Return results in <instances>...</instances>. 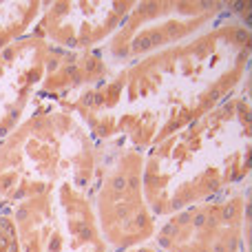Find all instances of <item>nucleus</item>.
<instances>
[{
  "label": "nucleus",
  "instance_id": "nucleus-1",
  "mask_svg": "<svg viewBox=\"0 0 252 252\" xmlns=\"http://www.w3.org/2000/svg\"><path fill=\"white\" fill-rule=\"evenodd\" d=\"M250 40V25L239 9L186 42L111 71L62 109L87 126L95 142L120 137L146 153L248 82Z\"/></svg>",
  "mask_w": 252,
  "mask_h": 252
},
{
  "label": "nucleus",
  "instance_id": "nucleus-2",
  "mask_svg": "<svg viewBox=\"0 0 252 252\" xmlns=\"http://www.w3.org/2000/svg\"><path fill=\"white\" fill-rule=\"evenodd\" d=\"M250 80L226 102L144 153L142 186L155 219L250 186Z\"/></svg>",
  "mask_w": 252,
  "mask_h": 252
},
{
  "label": "nucleus",
  "instance_id": "nucleus-3",
  "mask_svg": "<svg viewBox=\"0 0 252 252\" xmlns=\"http://www.w3.org/2000/svg\"><path fill=\"white\" fill-rule=\"evenodd\" d=\"M97 142L71 111L35 95L29 115L0 139V201L22 199L71 184L91 195Z\"/></svg>",
  "mask_w": 252,
  "mask_h": 252
},
{
  "label": "nucleus",
  "instance_id": "nucleus-4",
  "mask_svg": "<svg viewBox=\"0 0 252 252\" xmlns=\"http://www.w3.org/2000/svg\"><path fill=\"white\" fill-rule=\"evenodd\" d=\"M144 153L124 139L97 142L91 204L109 252H124L153 241L157 219L144 199Z\"/></svg>",
  "mask_w": 252,
  "mask_h": 252
},
{
  "label": "nucleus",
  "instance_id": "nucleus-5",
  "mask_svg": "<svg viewBox=\"0 0 252 252\" xmlns=\"http://www.w3.org/2000/svg\"><path fill=\"white\" fill-rule=\"evenodd\" d=\"M232 2L210 0H144L130 9L118 31L100 47L111 71L199 35L237 13Z\"/></svg>",
  "mask_w": 252,
  "mask_h": 252
},
{
  "label": "nucleus",
  "instance_id": "nucleus-6",
  "mask_svg": "<svg viewBox=\"0 0 252 252\" xmlns=\"http://www.w3.org/2000/svg\"><path fill=\"white\" fill-rule=\"evenodd\" d=\"M22 252H109L91 195L71 184L9 206Z\"/></svg>",
  "mask_w": 252,
  "mask_h": 252
},
{
  "label": "nucleus",
  "instance_id": "nucleus-7",
  "mask_svg": "<svg viewBox=\"0 0 252 252\" xmlns=\"http://www.w3.org/2000/svg\"><path fill=\"white\" fill-rule=\"evenodd\" d=\"M151 244L161 252H250V186L159 219Z\"/></svg>",
  "mask_w": 252,
  "mask_h": 252
},
{
  "label": "nucleus",
  "instance_id": "nucleus-8",
  "mask_svg": "<svg viewBox=\"0 0 252 252\" xmlns=\"http://www.w3.org/2000/svg\"><path fill=\"white\" fill-rule=\"evenodd\" d=\"M135 0H51L31 33L60 51L100 49L122 27Z\"/></svg>",
  "mask_w": 252,
  "mask_h": 252
},
{
  "label": "nucleus",
  "instance_id": "nucleus-9",
  "mask_svg": "<svg viewBox=\"0 0 252 252\" xmlns=\"http://www.w3.org/2000/svg\"><path fill=\"white\" fill-rule=\"evenodd\" d=\"M51 56L53 47L33 33L0 51V139L29 115Z\"/></svg>",
  "mask_w": 252,
  "mask_h": 252
},
{
  "label": "nucleus",
  "instance_id": "nucleus-10",
  "mask_svg": "<svg viewBox=\"0 0 252 252\" xmlns=\"http://www.w3.org/2000/svg\"><path fill=\"white\" fill-rule=\"evenodd\" d=\"M109 73L111 69L100 49H91V51L53 49L47 75L38 89V97L56 102L58 106H64L75 95L109 78Z\"/></svg>",
  "mask_w": 252,
  "mask_h": 252
},
{
  "label": "nucleus",
  "instance_id": "nucleus-11",
  "mask_svg": "<svg viewBox=\"0 0 252 252\" xmlns=\"http://www.w3.org/2000/svg\"><path fill=\"white\" fill-rule=\"evenodd\" d=\"M42 0H25V2H0V51L22 35L31 33L35 20L42 13Z\"/></svg>",
  "mask_w": 252,
  "mask_h": 252
},
{
  "label": "nucleus",
  "instance_id": "nucleus-12",
  "mask_svg": "<svg viewBox=\"0 0 252 252\" xmlns=\"http://www.w3.org/2000/svg\"><path fill=\"white\" fill-rule=\"evenodd\" d=\"M0 252H22L9 206L0 208Z\"/></svg>",
  "mask_w": 252,
  "mask_h": 252
},
{
  "label": "nucleus",
  "instance_id": "nucleus-13",
  "mask_svg": "<svg viewBox=\"0 0 252 252\" xmlns=\"http://www.w3.org/2000/svg\"><path fill=\"white\" fill-rule=\"evenodd\" d=\"M124 252H161V250L155 248L153 244H146V246H139V248H130V250H124Z\"/></svg>",
  "mask_w": 252,
  "mask_h": 252
},
{
  "label": "nucleus",
  "instance_id": "nucleus-14",
  "mask_svg": "<svg viewBox=\"0 0 252 252\" xmlns=\"http://www.w3.org/2000/svg\"><path fill=\"white\" fill-rule=\"evenodd\" d=\"M2 206H4V204H2V201H0V208H2Z\"/></svg>",
  "mask_w": 252,
  "mask_h": 252
}]
</instances>
